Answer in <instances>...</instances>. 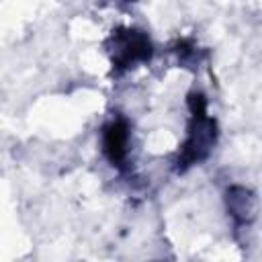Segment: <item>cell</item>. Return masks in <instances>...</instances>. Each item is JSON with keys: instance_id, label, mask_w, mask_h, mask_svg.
<instances>
[{"instance_id": "6da1fadb", "label": "cell", "mask_w": 262, "mask_h": 262, "mask_svg": "<svg viewBox=\"0 0 262 262\" xmlns=\"http://www.w3.org/2000/svg\"><path fill=\"white\" fill-rule=\"evenodd\" d=\"M190 108H192L194 123H192L188 141L184 143V149H182V158H180L182 166H190V164L203 160L207 156L209 147L213 145V139H215V125L205 115L203 96H192L190 98Z\"/></svg>"}, {"instance_id": "7a4b0ae2", "label": "cell", "mask_w": 262, "mask_h": 262, "mask_svg": "<svg viewBox=\"0 0 262 262\" xmlns=\"http://www.w3.org/2000/svg\"><path fill=\"white\" fill-rule=\"evenodd\" d=\"M111 59L117 68H129L137 61H145L151 55L149 39L139 31H119L111 39Z\"/></svg>"}, {"instance_id": "3957f363", "label": "cell", "mask_w": 262, "mask_h": 262, "mask_svg": "<svg viewBox=\"0 0 262 262\" xmlns=\"http://www.w3.org/2000/svg\"><path fill=\"white\" fill-rule=\"evenodd\" d=\"M127 143H129V127L125 121L117 119L113 123H108L104 127V133H102V149L106 154V158L121 166L127 158Z\"/></svg>"}]
</instances>
